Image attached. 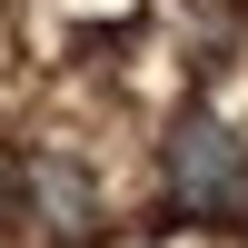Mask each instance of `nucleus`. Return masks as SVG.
Returning a JSON list of instances; mask_svg holds the SVG:
<instances>
[{
	"label": "nucleus",
	"instance_id": "f257e3e1",
	"mask_svg": "<svg viewBox=\"0 0 248 248\" xmlns=\"http://www.w3.org/2000/svg\"><path fill=\"white\" fill-rule=\"evenodd\" d=\"M238 189H248V149L218 129L209 109H189L169 129V199L189 218H218V209H238Z\"/></svg>",
	"mask_w": 248,
	"mask_h": 248
},
{
	"label": "nucleus",
	"instance_id": "f03ea898",
	"mask_svg": "<svg viewBox=\"0 0 248 248\" xmlns=\"http://www.w3.org/2000/svg\"><path fill=\"white\" fill-rule=\"evenodd\" d=\"M30 189H40V209H50V229H90V179H79V169L40 159V169H30Z\"/></svg>",
	"mask_w": 248,
	"mask_h": 248
}]
</instances>
